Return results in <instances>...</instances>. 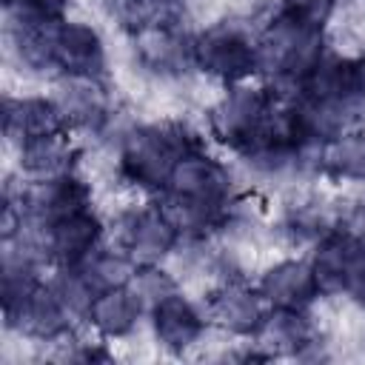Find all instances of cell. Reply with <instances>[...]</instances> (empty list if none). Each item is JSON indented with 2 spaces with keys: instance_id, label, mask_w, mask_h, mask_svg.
Segmentation results:
<instances>
[{
  "instance_id": "obj_15",
  "label": "cell",
  "mask_w": 365,
  "mask_h": 365,
  "mask_svg": "<svg viewBox=\"0 0 365 365\" xmlns=\"http://www.w3.org/2000/svg\"><path fill=\"white\" fill-rule=\"evenodd\" d=\"M251 339H257L262 356H305V351L317 345L305 311L294 308H268Z\"/></svg>"
},
{
  "instance_id": "obj_14",
  "label": "cell",
  "mask_w": 365,
  "mask_h": 365,
  "mask_svg": "<svg viewBox=\"0 0 365 365\" xmlns=\"http://www.w3.org/2000/svg\"><path fill=\"white\" fill-rule=\"evenodd\" d=\"M257 291L268 308H294V311H305L319 297L311 265L302 259H279L271 268H265V274L257 282Z\"/></svg>"
},
{
  "instance_id": "obj_20",
  "label": "cell",
  "mask_w": 365,
  "mask_h": 365,
  "mask_svg": "<svg viewBox=\"0 0 365 365\" xmlns=\"http://www.w3.org/2000/svg\"><path fill=\"white\" fill-rule=\"evenodd\" d=\"M94 291H106V288H120V285H131L134 274H137V262L117 245V248H106L97 245L80 265H74Z\"/></svg>"
},
{
  "instance_id": "obj_8",
  "label": "cell",
  "mask_w": 365,
  "mask_h": 365,
  "mask_svg": "<svg viewBox=\"0 0 365 365\" xmlns=\"http://www.w3.org/2000/svg\"><path fill=\"white\" fill-rule=\"evenodd\" d=\"M51 68L63 77H94L106 74V46L94 26L83 20H60L51 29Z\"/></svg>"
},
{
  "instance_id": "obj_11",
  "label": "cell",
  "mask_w": 365,
  "mask_h": 365,
  "mask_svg": "<svg viewBox=\"0 0 365 365\" xmlns=\"http://www.w3.org/2000/svg\"><path fill=\"white\" fill-rule=\"evenodd\" d=\"M148 317L160 348H165L168 354H182L194 348L208 325L205 314H200L197 305L182 291H171L160 297L154 305H148Z\"/></svg>"
},
{
  "instance_id": "obj_16",
  "label": "cell",
  "mask_w": 365,
  "mask_h": 365,
  "mask_svg": "<svg viewBox=\"0 0 365 365\" xmlns=\"http://www.w3.org/2000/svg\"><path fill=\"white\" fill-rule=\"evenodd\" d=\"M143 311H145L143 297L131 285H120V288H106L94 294L86 322L103 339H123L137 328Z\"/></svg>"
},
{
  "instance_id": "obj_24",
  "label": "cell",
  "mask_w": 365,
  "mask_h": 365,
  "mask_svg": "<svg viewBox=\"0 0 365 365\" xmlns=\"http://www.w3.org/2000/svg\"><path fill=\"white\" fill-rule=\"evenodd\" d=\"M6 11H26L37 20H48V23H60L66 20L68 11V0H17L11 9Z\"/></svg>"
},
{
  "instance_id": "obj_3",
  "label": "cell",
  "mask_w": 365,
  "mask_h": 365,
  "mask_svg": "<svg viewBox=\"0 0 365 365\" xmlns=\"http://www.w3.org/2000/svg\"><path fill=\"white\" fill-rule=\"evenodd\" d=\"M257 51L259 71H268L271 77L294 86L325 54V34L277 14L257 40Z\"/></svg>"
},
{
  "instance_id": "obj_4",
  "label": "cell",
  "mask_w": 365,
  "mask_h": 365,
  "mask_svg": "<svg viewBox=\"0 0 365 365\" xmlns=\"http://www.w3.org/2000/svg\"><path fill=\"white\" fill-rule=\"evenodd\" d=\"M194 66L228 86L245 83L259 71L257 40L231 23L208 26L194 37Z\"/></svg>"
},
{
  "instance_id": "obj_22",
  "label": "cell",
  "mask_w": 365,
  "mask_h": 365,
  "mask_svg": "<svg viewBox=\"0 0 365 365\" xmlns=\"http://www.w3.org/2000/svg\"><path fill=\"white\" fill-rule=\"evenodd\" d=\"M334 9H336V0H282L279 14L305 26V29H314V31L325 34Z\"/></svg>"
},
{
  "instance_id": "obj_7",
  "label": "cell",
  "mask_w": 365,
  "mask_h": 365,
  "mask_svg": "<svg viewBox=\"0 0 365 365\" xmlns=\"http://www.w3.org/2000/svg\"><path fill=\"white\" fill-rule=\"evenodd\" d=\"M20 211H23V222L48 228L54 220L88 208L91 205V188L88 182L77 174H57V177H46V180H29V185L14 197Z\"/></svg>"
},
{
  "instance_id": "obj_13",
  "label": "cell",
  "mask_w": 365,
  "mask_h": 365,
  "mask_svg": "<svg viewBox=\"0 0 365 365\" xmlns=\"http://www.w3.org/2000/svg\"><path fill=\"white\" fill-rule=\"evenodd\" d=\"M68 131H100L108 123V97L94 77H63L51 94Z\"/></svg>"
},
{
  "instance_id": "obj_21",
  "label": "cell",
  "mask_w": 365,
  "mask_h": 365,
  "mask_svg": "<svg viewBox=\"0 0 365 365\" xmlns=\"http://www.w3.org/2000/svg\"><path fill=\"white\" fill-rule=\"evenodd\" d=\"M48 285L54 288L57 299L66 305L71 319H86L97 291L88 285V279L74 265H54V277L48 279Z\"/></svg>"
},
{
  "instance_id": "obj_25",
  "label": "cell",
  "mask_w": 365,
  "mask_h": 365,
  "mask_svg": "<svg viewBox=\"0 0 365 365\" xmlns=\"http://www.w3.org/2000/svg\"><path fill=\"white\" fill-rule=\"evenodd\" d=\"M180 0H128V9L134 11L137 17V26L140 23H151V20H171L168 14L174 11Z\"/></svg>"
},
{
  "instance_id": "obj_5",
  "label": "cell",
  "mask_w": 365,
  "mask_h": 365,
  "mask_svg": "<svg viewBox=\"0 0 365 365\" xmlns=\"http://www.w3.org/2000/svg\"><path fill=\"white\" fill-rule=\"evenodd\" d=\"M160 194H177L202 205H211L222 214L231 211L234 205V180L228 174V168L208 157L200 145L194 151H188L185 157H180V163L174 165L165 191Z\"/></svg>"
},
{
  "instance_id": "obj_12",
  "label": "cell",
  "mask_w": 365,
  "mask_h": 365,
  "mask_svg": "<svg viewBox=\"0 0 365 365\" xmlns=\"http://www.w3.org/2000/svg\"><path fill=\"white\" fill-rule=\"evenodd\" d=\"M103 220L97 211L80 208L60 220H54L46 228V251L51 265H80L97 245H103Z\"/></svg>"
},
{
  "instance_id": "obj_2",
  "label": "cell",
  "mask_w": 365,
  "mask_h": 365,
  "mask_svg": "<svg viewBox=\"0 0 365 365\" xmlns=\"http://www.w3.org/2000/svg\"><path fill=\"white\" fill-rule=\"evenodd\" d=\"M274 97L277 91L268 86H251L248 80L228 86V91L208 111L211 134L237 154L248 151L265 131Z\"/></svg>"
},
{
  "instance_id": "obj_18",
  "label": "cell",
  "mask_w": 365,
  "mask_h": 365,
  "mask_svg": "<svg viewBox=\"0 0 365 365\" xmlns=\"http://www.w3.org/2000/svg\"><path fill=\"white\" fill-rule=\"evenodd\" d=\"M74 157H77V151H74L68 131H54V134L34 137V140H26L17 145L20 171L29 180L68 174V171H74Z\"/></svg>"
},
{
  "instance_id": "obj_6",
  "label": "cell",
  "mask_w": 365,
  "mask_h": 365,
  "mask_svg": "<svg viewBox=\"0 0 365 365\" xmlns=\"http://www.w3.org/2000/svg\"><path fill=\"white\" fill-rule=\"evenodd\" d=\"M180 240V231L165 217L160 202L131 208L117 220V245L137 265H160Z\"/></svg>"
},
{
  "instance_id": "obj_10",
  "label": "cell",
  "mask_w": 365,
  "mask_h": 365,
  "mask_svg": "<svg viewBox=\"0 0 365 365\" xmlns=\"http://www.w3.org/2000/svg\"><path fill=\"white\" fill-rule=\"evenodd\" d=\"M268 314L265 299L259 297L257 285H248L242 279H225L208 294L205 319L231 334V336H254Z\"/></svg>"
},
{
  "instance_id": "obj_1",
  "label": "cell",
  "mask_w": 365,
  "mask_h": 365,
  "mask_svg": "<svg viewBox=\"0 0 365 365\" xmlns=\"http://www.w3.org/2000/svg\"><path fill=\"white\" fill-rule=\"evenodd\" d=\"M194 137L180 123H148L137 125L123 137L120 174L145 191H165L168 177L180 157L194 151Z\"/></svg>"
},
{
  "instance_id": "obj_19",
  "label": "cell",
  "mask_w": 365,
  "mask_h": 365,
  "mask_svg": "<svg viewBox=\"0 0 365 365\" xmlns=\"http://www.w3.org/2000/svg\"><path fill=\"white\" fill-rule=\"evenodd\" d=\"M317 168L331 180H365V128H345L317 151Z\"/></svg>"
},
{
  "instance_id": "obj_23",
  "label": "cell",
  "mask_w": 365,
  "mask_h": 365,
  "mask_svg": "<svg viewBox=\"0 0 365 365\" xmlns=\"http://www.w3.org/2000/svg\"><path fill=\"white\" fill-rule=\"evenodd\" d=\"M131 288L143 297L145 305H154L160 297L177 291V282L160 265H140L137 274H134V279H131Z\"/></svg>"
},
{
  "instance_id": "obj_17",
  "label": "cell",
  "mask_w": 365,
  "mask_h": 365,
  "mask_svg": "<svg viewBox=\"0 0 365 365\" xmlns=\"http://www.w3.org/2000/svg\"><path fill=\"white\" fill-rule=\"evenodd\" d=\"M3 131L17 145L34 137H46L54 131H68L54 100L23 94V97H6L3 100Z\"/></svg>"
},
{
  "instance_id": "obj_9",
  "label": "cell",
  "mask_w": 365,
  "mask_h": 365,
  "mask_svg": "<svg viewBox=\"0 0 365 365\" xmlns=\"http://www.w3.org/2000/svg\"><path fill=\"white\" fill-rule=\"evenodd\" d=\"M134 51L137 60L160 77H177L194 66V37L171 20L140 23L134 29Z\"/></svg>"
}]
</instances>
